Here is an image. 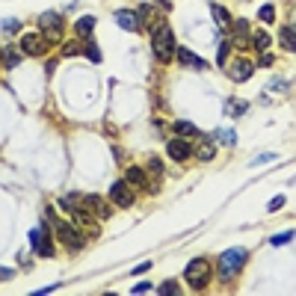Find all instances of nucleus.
<instances>
[{
    "mask_svg": "<svg viewBox=\"0 0 296 296\" xmlns=\"http://www.w3.org/2000/svg\"><path fill=\"white\" fill-rule=\"evenodd\" d=\"M166 151H169V157H172L175 163H184V160H190V154H193V142H190L187 136H175V139H169Z\"/></svg>",
    "mask_w": 296,
    "mask_h": 296,
    "instance_id": "nucleus-5",
    "label": "nucleus"
},
{
    "mask_svg": "<svg viewBox=\"0 0 296 296\" xmlns=\"http://www.w3.org/2000/svg\"><path fill=\"white\" fill-rule=\"evenodd\" d=\"M0 54H3V68H18L21 66V57H24L21 48H12V45H9V48H0Z\"/></svg>",
    "mask_w": 296,
    "mask_h": 296,
    "instance_id": "nucleus-13",
    "label": "nucleus"
},
{
    "mask_svg": "<svg viewBox=\"0 0 296 296\" xmlns=\"http://www.w3.org/2000/svg\"><path fill=\"white\" fill-rule=\"evenodd\" d=\"M110 198H113V204H119V207H131L133 204V190L128 181H116L113 187H110Z\"/></svg>",
    "mask_w": 296,
    "mask_h": 296,
    "instance_id": "nucleus-7",
    "label": "nucleus"
},
{
    "mask_svg": "<svg viewBox=\"0 0 296 296\" xmlns=\"http://www.w3.org/2000/svg\"><path fill=\"white\" fill-rule=\"evenodd\" d=\"M3 30H6V33H18V30H21V21H15V18H6V21H3Z\"/></svg>",
    "mask_w": 296,
    "mask_h": 296,
    "instance_id": "nucleus-26",
    "label": "nucleus"
},
{
    "mask_svg": "<svg viewBox=\"0 0 296 296\" xmlns=\"http://www.w3.org/2000/svg\"><path fill=\"white\" fill-rule=\"evenodd\" d=\"M0 278H12V269H6V266H0Z\"/></svg>",
    "mask_w": 296,
    "mask_h": 296,
    "instance_id": "nucleus-34",
    "label": "nucleus"
},
{
    "mask_svg": "<svg viewBox=\"0 0 296 296\" xmlns=\"http://www.w3.org/2000/svg\"><path fill=\"white\" fill-rule=\"evenodd\" d=\"M71 201H74V204H77V210H80V213H86V216H89V213H98V219H107V216L113 213V210H110V204H107V201H101L98 196H83V198H71Z\"/></svg>",
    "mask_w": 296,
    "mask_h": 296,
    "instance_id": "nucleus-4",
    "label": "nucleus"
},
{
    "mask_svg": "<svg viewBox=\"0 0 296 296\" xmlns=\"http://www.w3.org/2000/svg\"><path fill=\"white\" fill-rule=\"evenodd\" d=\"M125 181H128L131 187H139V184H145V172H142L139 166H131L128 175H125Z\"/></svg>",
    "mask_w": 296,
    "mask_h": 296,
    "instance_id": "nucleus-19",
    "label": "nucleus"
},
{
    "mask_svg": "<svg viewBox=\"0 0 296 296\" xmlns=\"http://www.w3.org/2000/svg\"><path fill=\"white\" fill-rule=\"evenodd\" d=\"M175 54H178V60H181V63H184V66L201 68V71H204V68H207V63H204V60H201V57H196V54H193V51H190V48H175Z\"/></svg>",
    "mask_w": 296,
    "mask_h": 296,
    "instance_id": "nucleus-12",
    "label": "nucleus"
},
{
    "mask_svg": "<svg viewBox=\"0 0 296 296\" xmlns=\"http://www.w3.org/2000/svg\"><path fill=\"white\" fill-rule=\"evenodd\" d=\"M210 15L216 18V24H219L222 30H228L231 24H234V21H231V12L225 6H219V3H210Z\"/></svg>",
    "mask_w": 296,
    "mask_h": 296,
    "instance_id": "nucleus-14",
    "label": "nucleus"
},
{
    "mask_svg": "<svg viewBox=\"0 0 296 296\" xmlns=\"http://www.w3.org/2000/svg\"><path fill=\"white\" fill-rule=\"evenodd\" d=\"M184 278H187L193 287H204V284H207V278H210V263L204 261V258L190 261V266L184 269Z\"/></svg>",
    "mask_w": 296,
    "mask_h": 296,
    "instance_id": "nucleus-3",
    "label": "nucleus"
},
{
    "mask_svg": "<svg viewBox=\"0 0 296 296\" xmlns=\"http://www.w3.org/2000/svg\"><path fill=\"white\" fill-rule=\"evenodd\" d=\"M243 263H246V249H228V252H222V258L216 263L219 278H222V281H231V278L243 269Z\"/></svg>",
    "mask_w": 296,
    "mask_h": 296,
    "instance_id": "nucleus-2",
    "label": "nucleus"
},
{
    "mask_svg": "<svg viewBox=\"0 0 296 296\" xmlns=\"http://www.w3.org/2000/svg\"><path fill=\"white\" fill-rule=\"evenodd\" d=\"M213 154H216V148H213V142H210V139H204V142H201V145L196 148V157L201 160V163L213 160Z\"/></svg>",
    "mask_w": 296,
    "mask_h": 296,
    "instance_id": "nucleus-16",
    "label": "nucleus"
},
{
    "mask_svg": "<svg viewBox=\"0 0 296 296\" xmlns=\"http://www.w3.org/2000/svg\"><path fill=\"white\" fill-rule=\"evenodd\" d=\"M151 48H154V57L160 60V63H169L172 57H175V36L172 30L166 27L163 21H157L154 27H151Z\"/></svg>",
    "mask_w": 296,
    "mask_h": 296,
    "instance_id": "nucleus-1",
    "label": "nucleus"
},
{
    "mask_svg": "<svg viewBox=\"0 0 296 296\" xmlns=\"http://www.w3.org/2000/svg\"><path fill=\"white\" fill-rule=\"evenodd\" d=\"M213 139H219V142H225V145H237V133L231 131V128H216V131H213Z\"/></svg>",
    "mask_w": 296,
    "mask_h": 296,
    "instance_id": "nucleus-18",
    "label": "nucleus"
},
{
    "mask_svg": "<svg viewBox=\"0 0 296 296\" xmlns=\"http://www.w3.org/2000/svg\"><path fill=\"white\" fill-rule=\"evenodd\" d=\"M66 57H74V54H83V45H66V51H63Z\"/></svg>",
    "mask_w": 296,
    "mask_h": 296,
    "instance_id": "nucleus-28",
    "label": "nucleus"
},
{
    "mask_svg": "<svg viewBox=\"0 0 296 296\" xmlns=\"http://www.w3.org/2000/svg\"><path fill=\"white\" fill-rule=\"evenodd\" d=\"M278 207H284V196H275L272 201H269V207H266V210H278Z\"/></svg>",
    "mask_w": 296,
    "mask_h": 296,
    "instance_id": "nucleus-29",
    "label": "nucleus"
},
{
    "mask_svg": "<svg viewBox=\"0 0 296 296\" xmlns=\"http://www.w3.org/2000/svg\"><path fill=\"white\" fill-rule=\"evenodd\" d=\"M95 24H98V21H95L92 15H83V18L74 24V30H77V36H83V39H86V36L95 33Z\"/></svg>",
    "mask_w": 296,
    "mask_h": 296,
    "instance_id": "nucleus-15",
    "label": "nucleus"
},
{
    "mask_svg": "<svg viewBox=\"0 0 296 296\" xmlns=\"http://www.w3.org/2000/svg\"><path fill=\"white\" fill-rule=\"evenodd\" d=\"M148 266H151V261H142L139 266H133V275H142V272H145Z\"/></svg>",
    "mask_w": 296,
    "mask_h": 296,
    "instance_id": "nucleus-33",
    "label": "nucleus"
},
{
    "mask_svg": "<svg viewBox=\"0 0 296 296\" xmlns=\"http://www.w3.org/2000/svg\"><path fill=\"white\" fill-rule=\"evenodd\" d=\"M116 24L122 27V30H128V33H136L139 30V18L128 12V9H122V12H116Z\"/></svg>",
    "mask_w": 296,
    "mask_h": 296,
    "instance_id": "nucleus-11",
    "label": "nucleus"
},
{
    "mask_svg": "<svg viewBox=\"0 0 296 296\" xmlns=\"http://www.w3.org/2000/svg\"><path fill=\"white\" fill-rule=\"evenodd\" d=\"M18 48H21V54H33V57H39L48 45H45V39H42L39 33H24V36H21V45H18Z\"/></svg>",
    "mask_w": 296,
    "mask_h": 296,
    "instance_id": "nucleus-9",
    "label": "nucleus"
},
{
    "mask_svg": "<svg viewBox=\"0 0 296 296\" xmlns=\"http://www.w3.org/2000/svg\"><path fill=\"white\" fill-rule=\"evenodd\" d=\"M157 290H160V293H181V287H178V284H175V281H166V284H160V287H157Z\"/></svg>",
    "mask_w": 296,
    "mask_h": 296,
    "instance_id": "nucleus-27",
    "label": "nucleus"
},
{
    "mask_svg": "<svg viewBox=\"0 0 296 296\" xmlns=\"http://www.w3.org/2000/svg\"><path fill=\"white\" fill-rule=\"evenodd\" d=\"M83 54H86L92 63H101V51H98V45H95V42H86V45H83Z\"/></svg>",
    "mask_w": 296,
    "mask_h": 296,
    "instance_id": "nucleus-22",
    "label": "nucleus"
},
{
    "mask_svg": "<svg viewBox=\"0 0 296 296\" xmlns=\"http://www.w3.org/2000/svg\"><path fill=\"white\" fill-rule=\"evenodd\" d=\"M252 71H255V66H252L249 60H234L228 66V77L234 83H246V80L252 77Z\"/></svg>",
    "mask_w": 296,
    "mask_h": 296,
    "instance_id": "nucleus-8",
    "label": "nucleus"
},
{
    "mask_svg": "<svg viewBox=\"0 0 296 296\" xmlns=\"http://www.w3.org/2000/svg\"><path fill=\"white\" fill-rule=\"evenodd\" d=\"M269 160H275V154H261V157H255L252 166H261V163H269Z\"/></svg>",
    "mask_w": 296,
    "mask_h": 296,
    "instance_id": "nucleus-30",
    "label": "nucleus"
},
{
    "mask_svg": "<svg viewBox=\"0 0 296 296\" xmlns=\"http://www.w3.org/2000/svg\"><path fill=\"white\" fill-rule=\"evenodd\" d=\"M151 290V284L148 281H142V284H133V293H148Z\"/></svg>",
    "mask_w": 296,
    "mask_h": 296,
    "instance_id": "nucleus-32",
    "label": "nucleus"
},
{
    "mask_svg": "<svg viewBox=\"0 0 296 296\" xmlns=\"http://www.w3.org/2000/svg\"><path fill=\"white\" fill-rule=\"evenodd\" d=\"M252 45H255L258 54H266V48H269V36L263 33V30H258V33L252 36Z\"/></svg>",
    "mask_w": 296,
    "mask_h": 296,
    "instance_id": "nucleus-20",
    "label": "nucleus"
},
{
    "mask_svg": "<svg viewBox=\"0 0 296 296\" xmlns=\"http://www.w3.org/2000/svg\"><path fill=\"white\" fill-rule=\"evenodd\" d=\"M290 240H293V231H284V234H275L269 243H272V246H281V243H290Z\"/></svg>",
    "mask_w": 296,
    "mask_h": 296,
    "instance_id": "nucleus-25",
    "label": "nucleus"
},
{
    "mask_svg": "<svg viewBox=\"0 0 296 296\" xmlns=\"http://www.w3.org/2000/svg\"><path fill=\"white\" fill-rule=\"evenodd\" d=\"M228 57V42H219V63H225Z\"/></svg>",
    "mask_w": 296,
    "mask_h": 296,
    "instance_id": "nucleus-31",
    "label": "nucleus"
},
{
    "mask_svg": "<svg viewBox=\"0 0 296 296\" xmlns=\"http://www.w3.org/2000/svg\"><path fill=\"white\" fill-rule=\"evenodd\" d=\"M54 228H57V237L66 243L68 249H74V252H77V249L83 246V237H80V231L74 228V225H68V222H63V219H57V222H54Z\"/></svg>",
    "mask_w": 296,
    "mask_h": 296,
    "instance_id": "nucleus-6",
    "label": "nucleus"
},
{
    "mask_svg": "<svg viewBox=\"0 0 296 296\" xmlns=\"http://www.w3.org/2000/svg\"><path fill=\"white\" fill-rule=\"evenodd\" d=\"M261 21H263V24H272V21H275V9H272L269 3L261 6Z\"/></svg>",
    "mask_w": 296,
    "mask_h": 296,
    "instance_id": "nucleus-24",
    "label": "nucleus"
},
{
    "mask_svg": "<svg viewBox=\"0 0 296 296\" xmlns=\"http://www.w3.org/2000/svg\"><path fill=\"white\" fill-rule=\"evenodd\" d=\"M228 113L231 116H243L246 113V101H228Z\"/></svg>",
    "mask_w": 296,
    "mask_h": 296,
    "instance_id": "nucleus-23",
    "label": "nucleus"
},
{
    "mask_svg": "<svg viewBox=\"0 0 296 296\" xmlns=\"http://www.w3.org/2000/svg\"><path fill=\"white\" fill-rule=\"evenodd\" d=\"M278 42H281V48L287 51V54H293V24H287L284 30H281V36H278Z\"/></svg>",
    "mask_w": 296,
    "mask_h": 296,
    "instance_id": "nucleus-17",
    "label": "nucleus"
},
{
    "mask_svg": "<svg viewBox=\"0 0 296 296\" xmlns=\"http://www.w3.org/2000/svg\"><path fill=\"white\" fill-rule=\"evenodd\" d=\"M175 131H178V136H196V125H193V122H184V119H181V122H175Z\"/></svg>",
    "mask_w": 296,
    "mask_h": 296,
    "instance_id": "nucleus-21",
    "label": "nucleus"
},
{
    "mask_svg": "<svg viewBox=\"0 0 296 296\" xmlns=\"http://www.w3.org/2000/svg\"><path fill=\"white\" fill-rule=\"evenodd\" d=\"M39 24H42V30H48L54 39L63 33V21H60L57 12H45V15H39Z\"/></svg>",
    "mask_w": 296,
    "mask_h": 296,
    "instance_id": "nucleus-10",
    "label": "nucleus"
}]
</instances>
